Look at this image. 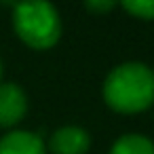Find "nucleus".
Wrapping results in <instances>:
<instances>
[{
    "label": "nucleus",
    "mask_w": 154,
    "mask_h": 154,
    "mask_svg": "<svg viewBox=\"0 0 154 154\" xmlns=\"http://www.w3.org/2000/svg\"><path fill=\"white\" fill-rule=\"evenodd\" d=\"M103 101L120 114H137L154 103V70L139 61L116 66L103 80Z\"/></svg>",
    "instance_id": "f257e3e1"
},
{
    "label": "nucleus",
    "mask_w": 154,
    "mask_h": 154,
    "mask_svg": "<svg viewBox=\"0 0 154 154\" xmlns=\"http://www.w3.org/2000/svg\"><path fill=\"white\" fill-rule=\"evenodd\" d=\"M13 26L17 36L32 49L45 51L57 45L61 36V19L49 2H21L15 5Z\"/></svg>",
    "instance_id": "f03ea898"
},
{
    "label": "nucleus",
    "mask_w": 154,
    "mask_h": 154,
    "mask_svg": "<svg viewBox=\"0 0 154 154\" xmlns=\"http://www.w3.org/2000/svg\"><path fill=\"white\" fill-rule=\"evenodd\" d=\"M28 112V97L15 82L0 85V127L17 125Z\"/></svg>",
    "instance_id": "7ed1b4c3"
},
{
    "label": "nucleus",
    "mask_w": 154,
    "mask_h": 154,
    "mask_svg": "<svg viewBox=\"0 0 154 154\" xmlns=\"http://www.w3.org/2000/svg\"><path fill=\"white\" fill-rule=\"evenodd\" d=\"M91 135L80 127H63L51 135L49 148L53 154H87Z\"/></svg>",
    "instance_id": "20e7f679"
},
{
    "label": "nucleus",
    "mask_w": 154,
    "mask_h": 154,
    "mask_svg": "<svg viewBox=\"0 0 154 154\" xmlns=\"http://www.w3.org/2000/svg\"><path fill=\"white\" fill-rule=\"evenodd\" d=\"M0 154H47V150L36 133L13 131L0 139Z\"/></svg>",
    "instance_id": "39448f33"
},
{
    "label": "nucleus",
    "mask_w": 154,
    "mask_h": 154,
    "mask_svg": "<svg viewBox=\"0 0 154 154\" xmlns=\"http://www.w3.org/2000/svg\"><path fill=\"white\" fill-rule=\"evenodd\" d=\"M110 154H154V143L143 135L129 133L114 141Z\"/></svg>",
    "instance_id": "423d86ee"
},
{
    "label": "nucleus",
    "mask_w": 154,
    "mask_h": 154,
    "mask_svg": "<svg viewBox=\"0 0 154 154\" xmlns=\"http://www.w3.org/2000/svg\"><path fill=\"white\" fill-rule=\"evenodd\" d=\"M122 9L137 19H146V21L154 19V0H125Z\"/></svg>",
    "instance_id": "0eeeda50"
},
{
    "label": "nucleus",
    "mask_w": 154,
    "mask_h": 154,
    "mask_svg": "<svg viewBox=\"0 0 154 154\" xmlns=\"http://www.w3.org/2000/svg\"><path fill=\"white\" fill-rule=\"evenodd\" d=\"M114 7H116V2H112V0H91V2L85 5V9L91 13H108Z\"/></svg>",
    "instance_id": "6e6552de"
},
{
    "label": "nucleus",
    "mask_w": 154,
    "mask_h": 154,
    "mask_svg": "<svg viewBox=\"0 0 154 154\" xmlns=\"http://www.w3.org/2000/svg\"><path fill=\"white\" fill-rule=\"evenodd\" d=\"M0 76H2V63H0Z\"/></svg>",
    "instance_id": "1a4fd4ad"
}]
</instances>
